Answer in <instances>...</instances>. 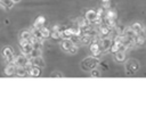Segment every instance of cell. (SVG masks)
<instances>
[{
    "mask_svg": "<svg viewBox=\"0 0 146 124\" xmlns=\"http://www.w3.org/2000/svg\"><path fill=\"white\" fill-rule=\"evenodd\" d=\"M52 76H62V74H58V73H56V74H52Z\"/></svg>",
    "mask_w": 146,
    "mask_h": 124,
    "instance_id": "cell-18",
    "label": "cell"
},
{
    "mask_svg": "<svg viewBox=\"0 0 146 124\" xmlns=\"http://www.w3.org/2000/svg\"><path fill=\"white\" fill-rule=\"evenodd\" d=\"M76 50H78V48H76V46L74 44V46L68 50V52H71V53H75V52H76Z\"/></svg>",
    "mask_w": 146,
    "mask_h": 124,
    "instance_id": "cell-17",
    "label": "cell"
},
{
    "mask_svg": "<svg viewBox=\"0 0 146 124\" xmlns=\"http://www.w3.org/2000/svg\"><path fill=\"white\" fill-rule=\"evenodd\" d=\"M115 59L117 61H122L124 59V51L122 50H119L117 52H115Z\"/></svg>",
    "mask_w": 146,
    "mask_h": 124,
    "instance_id": "cell-11",
    "label": "cell"
},
{
    "mask_svg": "<svg viewBox=\"0 0 146 124\" xmlns=\"http://www.w3.org/2000/svg\"><path fill=\"white\" fill-rule=\"evenodd\" d=\"M43 23H44V18H43L42 16H40V17L36 18V20H35V23H34V27H36V28H41L42 25H43Z\"/></svg>",
    "mask_w": 146,
    "mask_h": 124,
    "instance_id": "cell-10",
    "label": "cell"
},
{
    "mask_svg": "<svg viewBox=\"0 0 146 124\" xmlns=\"http://www.w3.org/2000/svg\"><path fill=\"white\" fill-rule=\"evenodd\" d=\"M103 1H104V2H108L110 0H103Z\"/></svg>",
    "mask_w": 146,
    "mask_h": 124,
    "instance_id": "cell-20",
    "label": "cell"
},
{
    "mask_svg": "<svg viewBox=\"0 0 146 124\" xmlns=\"http://www.w3.org/2000/svg\"><path fill=\"white\" fill-rule=\"evenodd\" d=\"M14 2H11L10 0H0V5L2 6H6V7H10Z\"/></svg>",
    "mask_w": 146,
    "mask_h": 124,
    "instance_id": "cell-15",
    "label": "cell"
},
{
    "mask_svg": "<svg viewBox=\"0 0 146 124\" xmlns=\"http://www.w3.org/2000/svg\"><path fill=\"white\" fill-rule=\"evenodd\" d=\"M2 56L5 57V59H6L7 61L13 63V60H14V52H13V50H11L10 47H6V48L2 50Z\"/></svg>",
    "mask_w": 146,
    "mask_h": 124,
    "instance_id": "cell-3",
    "label": "cell"
},
{
    "mask_svg": "<svg viewBox=\"0 0 146 124\" xmlns=\"http://www.w3.org/2000/svg\"><path fill=\"white\" fill-rule=\"evenodd\" d=\"M97 17H98V14H97L95 10H88L87 14H86V19H87L88 22H90V23L96 22Z\"/></svg>",
    "mask_w": 146,
    "mask_h": 124,
    "instance_id": "cell-6",
    "label": "cell"
},
{
    "mask_svg": "<svg viewBox=\"0 0 146 124\" xmlns=\"http://www.w3.org/2000/svg\"><path fill=\"white\" fill-rule=\"evenodd\" d=\"M29 74H30L31 76H39V75L41 74V67L35 66V65H32V67H31Z\"/></svg>",
    "mask_w": 146,
    "mask_h": 124,
    "instance_id": "cell-9",
    "label": "cell"
},
{
    "mask_svg": "<svg viewBox=\"0 0 146 124\" xmlns=\"http://www.w3.org/2000/svg\"><path fill=\"white\" fill-rule=\"evenodd\" d=\"M73 46H74V43H73V41L71 39H64V41L62 42V48L65 51H68Z\"/></svg>",
    "mask_w": 146,
    "mask_h": 124,
    "instance_id": "cell-7",
    "label": "cell"
},
{
    "mask_svg": "<svg viewBox=\"0 0 146 124\" xmlns=\"http://www.w3.org/2000/svg\"><path fill=\"white\" fill-rule=\"evenodd\" d=\"M41 32H42V36H43V39H46V38H49V36L51 35L50 31H49L48 28H46V27H41Z\"/></svg>",
    "mask_w": 146,
    "mask_h": 124,
    "instance_id": "cell-14",
    "label": "cell"
},
{
    "mask_svg": "<svg viewBox=\"0 0 146 124\" xmlns=\"http://www.w3.org/2000/svg\"><path fill=\"white\" fill-rule=\"evenodd\" d=\"M111 39L110 38H105V39H102L100 42H99V46H100V50L102 51H106L108 48H111L112 43H111Z\"/></svg>",
    "mask_w": 146,
    "mask_h": 124,
    "instance_id": "cell-4",
    "label": "cell"
},
{
    "mask_svg": "<svg viewBox=\"0 0 146 124\" xmlns=\"http://www.w3.org/2000/svg\"><path fill=\"white\" fill-rule=\"evenodd\" d=\"M15 61V64L17 65V66H26L31 60H30V58H27L26 57V55H21V56H18V57H16V59L14 60Z\"/></svg>",
    "mask_w": 146,
    "mask_h": 124,
    "instance_id": "cell-2",
    "label": "cell"
},
{
    "mask_svg": "<svg viewBox=\"0 0 146 124\" xmlns=\"http://www.w3.org/2000/svg\"><path fill=\"white\" fill-rule=\"evenodd\" d=\"M16 66H17V65L15 64V61H14V63H9V64H8V66L6 67L5 73H6L7 75H9V76L14 75V74L16 73V71H17V67H16Z\"/></svg>",
    "mask_w": 146,
    "mask_h": 124,
    "instance_id": "cell-5",
    "label": "cell"
},
{
    "mask_svg": "<svg viewBox=\"0 0 146 124\" xmlns=\"http://www.w3.org/2000/svg\"><path fill=\"white\" fill-rule=\"evenodd\" d=\"M144 28V26L143 25H140L139 23H136V24H133L132 25V30L136 32V34H138V33H140V31Z\"/></svg>",
    "mask_w": 146,
    "mask_h": 124,
    "instance_id": "cell-13",
    "label": "cell"
},
{
    "mask_svg": "<svg viewBox=\"0 0 146 124\" xmlns=\"http://www.w3.org/2000/svg\"><path fill=\"white\" fill-rule=\"evenodd\" d=\"M97 64H98V59L97 58H94V57H89V58H86L83 61H82V68L84 69V71H87V69H92V68H95L96 66H97Z\"/></svg>",
    "mask_w": 146,
    "mask_h": 124,
    "instance_id": "cell-1",
    "label": "cell"
},
{
    "mask_svg": "<svg viewBox=\"0 0 146 124\" xmlns=\"http://www.w3.org/2000/svg\"><path fill=\"white\" fill-rule=\"evenodd\" d=\"M11 2H17V1H19V0H10Z\"/></svg>",
    "mask_w": 146,
    "mask_h": 124,
    "instance_id": "cell-19",
    "label": "cell"
},
{
    "mask_svg": "<svg viewBox=\"0 0 146 124\" xmlns=\"http://www.w3.org/2000/svg\"><path fill=\"white\" fill-rule=\"evenodd\" d=\"M91 76H100V72L99 69H97L96 67L91 69Z\"/></svg>",
    "mask_w": 146,
    "mask_h": 124,
    "instance_id": "cell-16",
    "label": "cell"
},
{
    "mask_svg": "<svg viewBox=\"0 0 146 124\" xmlns=\"http://www.w3.org/2000/svg\"><path fill=\"white\" fill-rule=\"evenodd\" d=\"M30 60H31V63H32L33 65H35V66H39V67H43V66H44V63H43V59L41 58V56H38V57H35V58H31Z\"/></svg>",
    "mask_w": 146,
    "mask_h": 124,
    "instance_id": "cell-8",
    "label": "cell"
},
{
    "mask_svg": "<svg viewBox=\"0 0 146 124\" xmlns=\"http://www.w3.org/2000/svg\"><path fill=\"white\" fill-rule=\"evenodd\" d=\"M31 36H32V34H31V32H29V31H23V32H21V39H23V40H30Z\"/></svg>",
    "mask_w": 146,
    "mask_h": 124,
    "instance_id": "cell-12",
    "label": "cell"
}]
</instances>
